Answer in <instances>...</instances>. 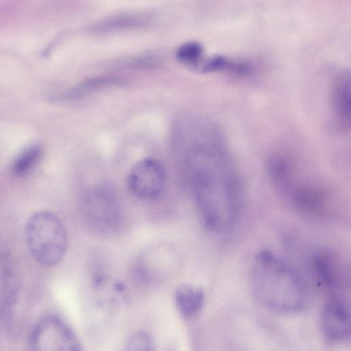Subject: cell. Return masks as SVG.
Instances as JSON below:
<instances>
[{
  "mask_svg": "<svg viewBox=\"0 0 351 351\" xmlns=\"http://www.w3.org/2000/svg\"><path fill=\"white\" fill-rule=\"evenodd\" d=\"M167 179L163 164L159 160L147 158L135 163L128 177V188L136 198L153 201L162 193Z\"/></svg>",
  "mask_w": 351,
  "mask_h": 351,
  "instance_id": "cell-5",
  "label": "cell"
},
{
  "mask_svg": "<svg viewBox=\"0 0 351 351\" xmlns=\"http://www.w3.org/2000/svg\"><path fill=\"white\" fill-rule=\"evenodd\" d=\"M196 70L202 73L222 72L239 77H247L254 72V68L247 60L218 54L203 59Z\"/></svg>",
  "mask_w": 351,
  "mask_h": 351,
  "instance_id": "cell-10",
  "label": "cell"
},
{
  "mask_svg": "<svg viewBox=\"0 0 351 351\" xmlns=\"http://www.w3.org/2000/svg\"><path fill=\"white\" fill-rule=\"evenodd\" d=\"M42 154V148L38 145H32L23 149L12 163V174L18 178L27 176L37 166Z\"/></svg>",
  "mask_w": 351,
  "mask_h": 351,
  "instance_id": "cell-15",
  "label": "cell"
},
{
  "mask_svg": "<svg viewBox=\"0 0 351 351\" xmlns=\"http://www.w3.org/2000/svg\"><path fill=\"white\" fill-rule=\"evenodd\" d=\"M85 208L99 224L113 225L117 221V201L108 189L101 187L91 190L85 199Z\"/></svg>",
  "mask_w": 351,
  "mask_h": 351,
  "instance_id": "cell-9",
  "label": "cell"
},
{
  "mask_svg": "<svg viewBox=\"0 0 351 351\" xmlns=\"http://www.w3.org/2000/svg\"><path fill=\"white\" fill-rule=\"evenodd\" d=\"M331 105L335 119L341 130L350 127V74L348 71L339 72L332 82Z\"/></svg>",
  "mask_w": 351,
  "mask_h": 351,
  "instance_id": "cell-8",
  "label": "cell"
},
{
  "mask_svg": "<svg viewBox=\"0 0 351 351\" xmlns=\"http://www.w3.org/2000/svg\"><path fill=\"white\" fill-rule=\"evenodd\" d=\"M250 279L254 297L271 310L291 313L305 306L307 295L302 278L270 251H262L255 256Z\"/></svg>",
  "mask_w": 351,
  "mask_h": 351,
  "instance_id": "cell-2",
  "label": "cell"
},
{
  "mask_svg": "<svg viewBox=\"0 0 351 351\" xmlns=\"http://www.w3.org/2000/svg\"><path fill=\"white\" fill-rule=\"evenodd\" d=\"M125 351H155L154 340L147 331L137 330L129 337Z\"/></svg>",
  "mask_w": 351,
  "mask_h": 351,
  "instance_id": "cell-18",
  "label": "cell"
},
{
  "mask_svg": "<svg viewBox=\"0 0 351 351\" xmlns=\"http://www.w3.org/2000/svg\"><path fill=\"white\" fill-rule=\"evenodd\" d=\"M321 328L330 341L340 342L350 335V316L345 304L338 299L328 302L321 314Z\"/></svg>",
  "mask_w": 351,
  "mask_h": 351,
  "instance_id": "cell-6",
  "label": "cell"
},
{
  "mask_svg": "<svg viewBox=\"0 0 351 351\" xmlns=\"http://www.w3.org/2000/svg\"><path fill=\"white\" fill-rule=\"evenodd\" d=\"M124 80L117 76L105 75L92 77L84 80L71 88L64 97L77 99L89 95L104 88L120 86L125 84Z\"/></svg>",
  "mask_w": 351,
  "mask_h": 351,
  "instance_id": "cell-14",
  "label": "cell"
},
{
  "mask_svg": "<svg viewBox=\"0 0 351 351\" xmlns=\"http://www.w3.org/2000/svg\"><path fill=\"white\" fill-rule=\"evenodd\" d=\"M203 53L204 48L201 43L190 41L177 49L176 57L182 63L196 69L203 60Z\"/></svg>",
  "mask_w": 351,
  "mask_h": 351,
  "instance_id": "cell-17",
  "label": "cell"
},
{
  "mask_svg": "<svg viewBox=\"0 0 351 351\" xmlns=\"http://www.w3.org/2000/svg\"><path fill=\"white\" fill-rule=\"evenodd\" d=\"M25 239L30 254L42 265H55L64 255L66 232L60 219L51 212L38 211L29 217Z\"/></svg>",
  "mask_w": 351,
  "mask_h": 351,
  "instance_id": "cell-3",
  "label": "cell"
},
{
  "mask_svg": "<svg viewBox=\"0 0 351 351\" xmlns=\"http://www.w3.org/2000/svg\"><path fill=\"white\" fill-rule=\"evenodd\" d=\"M149 16L140 14H128L112 16L93 27L95 32H108L119 28L141 26L148 22Z\"/></svg>",
  "mask_w": 351,
  "mask_h": 351,
  "instance_id": "cell-16",
  "label": "cell"
},
{
  "mask_svg": "<svg viewBox=\"0 0 351 351\" xmlns=\"http://www.w3.org/2000/svg\"><path fill=\"white\" fill-rule=\"evenodd\" d=\"M341 258L328 249L317 250L313 256L312 265L319 279L328 286L337 284L343 271Z\"/></svg>",
  "mask_w": 351,
  "mask_h": 351,
  "instance_id": "cell-11",
  "label": "cell"
},
{
  "mask_svg": "<svg viewBox=\"0 0 351 351\" xmlns=\"http://www.w3.org/2000/svg\"><path fill=\"white\" fill-rule=\"evenodd\" d=\"M174 299L180 315L184 318L190 319L201 310L204 294L201 288L189 283H182L176 287Z\"/></svg>",
  "mask_w": 351,
  "mask_h": 351,
  "instance_id": "cell-12",
  "label": "cell"
},
{
  "mask_svg": "<svg viewBox=\"0 0 351 351\" xmlns=\"http://www.w3.org/2000/svg\"><path fill=\"white\" fill-rule=\"evenodd\" d=\"M285 193H288L293 206L307 215H320L326 208V195L308 183L295 182V179Z\"/></svg>",
  "mask_w": 351,
  "mask_h": 351,
  "instance_id": "cell-7",
  "label": "cell"
},
{
  "mask_svg": "<svg viewBox=\"0 0 351 351\" xmlns=\"http://www.w3.org/2000/svg\"><path fill=\"white\" fill-rule=\"evenodd\" d=\"M31 351H82L76 335L62 318L47 315L35 324L30 337Z\"/></svg>",
  "mask_w": 351,
  "mask_h": 351,
  "instance_id": "cell-4",
  "label": "cell"
},
{
  "mask_svg": "<svg viewBox=\"0 0 351 351\" xmlns=\"http://www.w3.org/2000/svg\"><path fill=\"white\" fill-rule=\"evenodd\" d=\"M195 135L188 157L197 206L207 228L226 231L241 211L240 179L217 128L202 129Z\"/></svg>",
  "mask_w": 351,
  "mask_h": 351,
  "instance_id": "cell-1",
  "label": "cell"
},
{
  "mask_svg": "<svg viewBox=\"0 0 351 351\" xmlns=\"http://www.w3.org/2000/svg\"><path fill=\"white\" fill-rule=\"evenodd\" d=\"M269 178L280 191L285 193L294 180L293 167L290 161L283 155H271L266 162Z\"/></svg>",
  "mask_w": 351,
  "mask_h": 351,
  "instance_id": "cell-13",
  "label": "cell"
}]
</instances>
